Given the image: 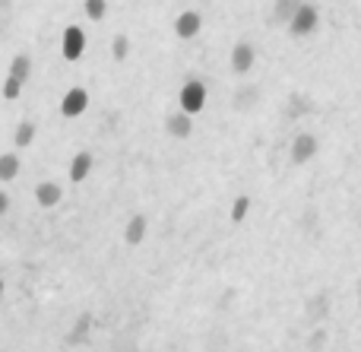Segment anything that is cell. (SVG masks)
<instances>
[{
	"mask_svg": "<svg viewBox=\"0 0 361 352\" xmlns=\"http://www.w3.org/2000/svg\"><path fill=\"white\" fill-rule=\"evenodd\" d=\"M61 61L70 63V67H76V63H82L89 57V48H92V38L86 35V25L82 23H70L63 25L61 32Z\"/></svg>",
	"mask_w": 361,
	"mask_h": 352,
	"instance_id": "obj_1",
	"label": "cell"
},
{
	"mask_svg": "<svg viewBox=\"0 0 361 352\" xmlns=\"http://www.w3.org/2000/svg\"><path fill=\"white\" fill-rule=\"evenodd\" d=\"M89 108H92V89H89L86 83H76V86H70L67 92L61 95V102H57V111H61L63 121L86 118Z\"/></svg>",
	"mask_w": 361,
	"mask_h": 352,
	"instance_id": "obj_2",
	"label": "cell"
},
{
	"mask_svg": "<svg viewBox=\"0 0 361 352\" xmlns=\"http://www.w3.org/2000/svg\"><path fill=\"white\" fill-rule=\"evenodd\" d=\"M67 190H70V184L61 181V178H38L35 188H32V200H35L38 210L51 213V210H57L67 200Z\"/></svg>",
	"mask_w": 361,
	"mask_h": 352,
	"instance_id": "obj_3",
	"label": "cell"
},
{
	"mask_svg": "<svg viewBox=\"0 0 361 352\" xmlns=\"http://www.w3.org/2000/svg\"><path fill=\"white\" fill-rule=\"evenodd\" d=\"M206 102H209V89H206V83L197 80V76H190V80L178 89V108L184 114H190V118H197V114L203 111Z\"/></svg>",
	"mask_w": 361,
	"mask_h": 352,
	"instance_id": "obj_4",
	"label": "cell"
},
{
	"mask_svg": "<svg viewBox=\"0 0 361 352\" xmlns=\"http://www.w3.org/2000/svg\"><path fill=\"white\" fill-rule=\"evenodd\" d=\"M162 131L171 143H184V140L193 137V118L184 111H171L162 118Z\"/></svg>",
	"mask_w": 361,
	"mask_h": 352,
	"instance_id": "obj_5",
	"label": "cell"
},
{
	"mask_svg": "<svg viewBox=\"0 0 361 352\" xmlns=\"http://www.w3.org/2000/svg\"><path fill=\"white\" fill-rule=\"evenodd\" d=\"M149 216L143 213V210H140V213H133L130 219L124 222V235H121V238H124V245L127 248H143L146 245V238H149Z\"/></svg>",
	"mask_w": 361,
	"mask_h": 352,
	"instance_id": "obj_6",
	"label": "cell"
},
{
	"mask_svg": "<svg viewBox=\"0 0 361 352\" xmlns=\"http://www.w3.org/2000/svg\"><path fill=\"white\" fill-rule=\"evenodd\" d=\"M6 76H13V80H19L23 86H29V83L35 80V54H32V51H16V54L10 57V63H6Z\"/></svg>",
	"mask_w": 361,
	"mask_h": 352,
	"instance_id": "obj_7",
	"label": "cell"
},
{
	"mask_svg": "<svg viewBox=\"0 0 361 352\" xmlns=\"http://www.w3.org/2000/svg\"><path fill=\"white\" fill-rule=\"evenodd\" d=\"M23 169H25L23 152H16V150H4V152H0V188L16 184L19 175H23Z\"/></svg>",
	"mask_w": 361,
	"mask_h": 352,
	"instance_id": "obj_8",
	"label": "cell"
},
{
	"mask_svg": "<svg viewBox=\"0 0 361 352\" xmlns=\"http://www.w3.org/2000/svg\"><path fill=\"white\" fill-rule=\"evenodd\" d=\"M254 61H257L254 44H250L247 38L235 42V48H231V73H235V76H247V70H254Z\"/></svg>",
	"mask_w": 361,
	"mask_h": 352,
	"instance_id": "obj_9",
	"label": "cell"
},
{
	"mask_svg": "<svg viewBox=\"0 0 361 352\" xmlns=\"http://www.w3.org/2000/svg\"><path fill=\"white\" fill-rule=\"evenodd\" d=\"M203 29V16L197 10H180L175 16V38L178 42H190V38L200 35Z\"/></svg>",
	"mask_w": 361,
	"mask_h": 352,
	"instance_id": "obj_10",
	"label": "cell"
},
{
	"mask_svg": "<svg viewBox=\"0 0 361 352\" xmlns=\"http://www.w3.org/2000/svg\"><path fill=\"white\" fill-rule=\"evenodd\" d=\"M317 23H320L317 6H314V4H301L298 13H295V19L288 23V32H292V35H311V32L317 29Z\"/></svg>",
	"mask_w": 361,
	"mask_h": 352,
	"instance_id": "obj_11",
	"label": "cell"
},
{
	"mask_svg": "<svg viewBox=\"0 0 361 352\" xmlns=\"http://www.w3.org/2000/svg\"><path fill=\"white\" fill-rule=\"evenodd\" d=\"M130 54H133V38L127 32H114L108 38V57H111V63L114 67H124L130 61Z\"/></svg>",
	"mask_w": 361,
	"mask_h": 352,
	"instance_id": "obj_12",
	"label": "cell"
},
{
	"mask_svg": "<svg viewBox=\"0 0 361 352\" xmlns=\"http://www.w3.org/2000/svg\"><path fill=\"white\" fill-rule=\"evenodd\" d=\"M317 156V140L311 137V133H298V137L292 140V162L295 165H305L307 159Z\"/></svg>",
	"mask_w": 361,
	"mask_h": 352,
	"instance_id": "obj_13",
	"label": "cell"
},
{
	"mask_svg": "<svg viewBox=\"0 0 361 352\" xmlns=\"http://www.w3.org/2000/svg\"><path fill=\"white\" fill-rule=\"evenodd\" d=\"M301 4H305V0H276L269 23H273V25H288L295 19V13H298Z\"/></svg>",
	"mask_w": 361,
	"mask_h": 352,
	"instance_id": "obj_14",
	"label": "cell"
},
{
	"mask_svg": "<svg viewBox=\"0 0 361 352\" xmlns=\"http://www.w3.org/2000/svg\"><path fill=\"white\" fill-rule=\"evenodd\" d=\"M111 13V0H82V19H89L92 25H102Z\"/></svg>",
	"mask_w": 361,
	"mask_h": 352,
	"instance_id": "obj_15",
	"label": "cell"
},
{
	"mask_svg": "<svg viewBox=\"0 0 361 352\" xmlns=\"http://www.w3.org/2000/svg\"><path fill=\"white\" fill-rule=\"evenodd\" d=\"M25 89H29V86H23L19 80L4 76V80H0V99H4V102H19V99H25Z\"/></svg>",
	"mask_w": 361,
	"mask_h": 352,
	"instance_id": "obj_16",
	"label": "cell"
},
{
	"mask_svg": "<svg viewBox=\"0 0 361 352\" xmlns=\"http://www.w3.org/2000/svg\"><path fill=\"white\" fill-rule=\"evenodd\" d=\"M247 213H250V197H247V194H238V197H235V203H231L228 219L235 222V226H241L244 216H247Z\"/></svg>",
	"mask_w": 361,
	"mask_h": 352,
	"instance_id": "obj_17",
	"label": "cell"
},
{
	"mask_svg": "<svg viewBox=\"0 0 361 352\" xmlns=\"http://www.w3.org/2000/svg\"><path fill=\"white\" fill-rule=\"evenodd\" d=\"M13 213V184L10 188H0V219Z\"/></svg>",
	"mask_w": 361,
	"mask_h": 352,
	"instance_id": "obj_18",
	"label": "cell"
},
{
	"mask_svg": "<svg viewBox=\"0 0 361 352\" xmlns=\"http://www.w3.org/2000/svg\"><path fill=\"white\" fill-rule=\"evenodd\" d=\"M6 296H10V279H6L4 273H0V305L6 302Z\"/></svg>",
	"mask_w": 361,
	"mask_h": 352,
	"instance_id": "obj_19",
	"label": "cell"
},
{
	"mask_svg": "<svg viewBox=\"0 0 361 352\" xmlns=\"http://www.w3.org/2000/svg\"><path fill=\"white\" fill-rule=\"evenodd\" d=\"M358 298H361V279H358Z\"/></svg>",
	"mask_w": 361,
	"mask_h": 352,
	"instance_id": "obj_20",
	"label": "cell"
}]
</instances>
